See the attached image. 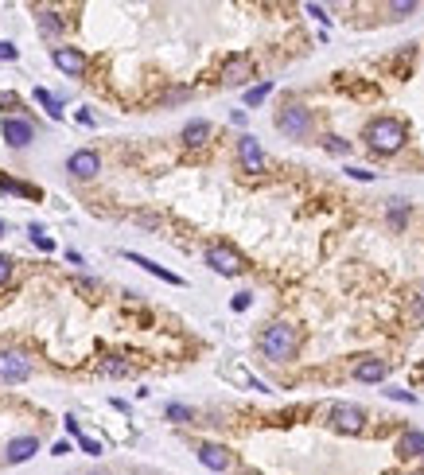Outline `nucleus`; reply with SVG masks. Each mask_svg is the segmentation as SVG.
Returning a JSON list of instances; mask_svg holds the SVG:
<instances>
[{
    "label": "nucleus",
    "instance_id": "bb28decb",
    "mask_svg": "<svg viewBox=\"0 0 424 475\" xmlns=\"http://www.w3.org/2000/svg\"><path fill=\"white\" fill-rule=\"evenodd\" d=\"M78 448L90 456H101V440H90V436H78Z\"/></svg>",
    "mask_w": 424,
    "mask_h": 475
},
{
    "label": "nucleus",
    "instance_id": "dca6fc26",
    "mask_svg": "<svg viewBox=\"0 0 424 475\" xmlns=\"http://www.w3.org/2000/svg\"><path fill=\"white\" fill-rule=\"evenodd\" d=\"M249 59H241V55H237V59H230L226 62V70H222V78H226V86H241V82L249 78Z\"/></svg>",
    "mask_w": 424,
    "mask_h": 475
},
{
    "label": "nucleus",
    "instance_id": "473e14b6",
    "mask_svg": "<svg viewBox=\"0 0 424 475\" xmlns=\"http://www.w3.org/2000/svg\"><path fill=\"white\" fill-rule=\"evenodd\" d=\"M307 16H316V20L327 24V8H319V4H307Z\"/></svg>",
    "mask_w": 424,
    "mask_h": 475
},
{
    "label": "nucleus",
    "instance_id": "9d476101",
    "mask_svg": "<svg viewBox=\"0 0 424 475\" xmlns=\"http://www.w3.org/2000/svg\"><path fill=\"white\" fill-rule=\"evenodd\" d=\"M198 464L210 467V472H226V467L234 464V456L222 444H198Z\"/></svg>",
    "mask_w": 424,
    "mask_h": 475
},
{
    "label": "nucleus",
    "instance_id": "423d86ee",
    "mask_svg": "<svg viewBox=\"0 0 424 475\" xmlns=\"http://www.w3.org/2000/svg\"><path fill=\"white\" fill-rule=\"evenodd\" d=\"M362 421H366V413L358 406H346V401L331 406V425H335L339 433H362Z\"/></svg>",
    "mask_w": 424,
    "mask_h": 475
},
{
    "label": "nucleus",
    "instance_id": "a878e982",
    "mask_svg": "<svg viewBox=\"0 0 424 475\" xmlns=\"http://www.w3.org/2000/svg\"><path fill=\"white\" fill-rule=\"evenodd\" d=\"M31 242H35V246H40V249H55V242H51V238L43 234L40 226H31Z\"/></svg>",
    "mask_w": 424,
    "mask_h": 475
},
{
    "label": "nucleus",
    "instance_id": "f03ea898",
    "mask_svg": "<svg viewBox=\"0 0 424 475\" xmlns=\"http://www.w3.org/2000/svg\"><path fill=\"white\" fill-rule=\"evenodd\" d=\"M296 327L288 324H273L261 331V355L269 358V362H288V358L296 355Z\"/></svg>",
    "mask_w": 424,
    "mask_h": 475
},
{
    "label": "nucleus",
    "instance_id": "aec40b11",
    "mask_svg": "<svg viewBox=\"0 0 424 475\" xmlns=\"http://www.w3.org/2000/svg\"><path fill=\"white\" fill-rule=\"evenodd\" d=\"M273 94V82H261V86H249L246 90V106H261V101Z\"/></svg>",
    "mask_w": 424,
    "mask_h": 475
},
{
    "label": "nucleus",
    "instance_id": "b1692460",
    "mask_svg": "<svg viewBox=\"0 0 424 475\" xmlns=\"http://www.w3.org/2000/svg\"><path fill=\"white\" fill-rule=\"evenodd\" d=\"M35 98H40V101H43V106H47V113H51V117H59V113H62V109H59V101L51 98L47 90H35Z\"/></svg>",
    "mask_w": 424,
    "mask_h": 475
},
{
    "label": "nucleus",
    "instance_id": "6e6552de",
    "mask_svg": "<svg viewBox=\"0 0 424 475\" xmlns=\"http://www.w3.org/2000/svg\"><path fill=\"white\" fill-rule=\"evenodd\" d=\"M55 67L62 70V74H70V78H82L86 74V55L82 51H74V47H55Z\"/></svg>",
    "mask_w": 424,
    "mask_h": 475
},
{
    "label": "nucleus",
    "instance_id": "f8f14e48",
    "mask_svg": "<svg viewBox=\"0 0 424 475\" xmlns=\"http://www.w3.org/2000/svg\"><path fill=\"white\" fill-rule=\"evenodd\" d=\"M35 452H40V440H35V436H16V440H8V448H4V460H8V464H24V460H31Z\"/></svg>",
    "mask_w": 424,
    "mask_h": 475
},
{
    "label": "nucleus",
    "instance_id": "e433bc0d",
    "mask_svg": "<svg viewBox=\"0 0 424 475\" xmlns=\"http://www.w3.org/2000/svg\"><path fill=\"white\" fill-rule=\"evenodd\" d=\"M4 230H8V226H4V222H0V238H4Z\"/></svg>",
    "mask_w": 424,
    "mask_h": 475
},
{
    "label": "nucleus",
    "instance_id": "4468645a",
    "mask_svg": "<svg viewBox=\"0 0 424 475\" xmlns=\"http://www.w3.org/2000/svg\"><path fill=\"white\" fill-rule=\"evenodd\" d=\"M397 456H405V460H413V456H424V433L409 428V433L397 440Z\"/></svg>",
    "mask_w": 424,
    "mask_h": 475
},
{
    "label": "nucleus",
    "instance_id": "7ed1b4c3",
    "mask_svg": "<svg viewBox=\"0 0 424 475\" xmlns=\"http://www.w3.org/2000/svg\"><path fill=\"white\" fill-rule=\"evenodd\" d=\"M276 129L292 140H304L312 133V109H304L300 101H288L280 113H276Z\"/></svg>",
    "mask_w": 424,
    "mask_h": 475
},
{
    "label": "nucleus",
    "instance_id": "72a5a7b5",
    "mask_svg": "<svg viewBox=\"0 0 424 475\" xmlns=\"http://www.w3.org/2000/svg\"><path fill=\"white\" fill-rule=\"evenodd\" d=\"M67 433L74 436V440H78V436H82V428H78V421H74V417H67Z\"/></svg>",
    "mask_w": 424,
    "mask_h": 475
},
{
    "label": "nucleus",
    "instance_id": "a211bd4d",
    "mask_svg": "<svg viewBox=\"0 0 424 475\" xmlns=\"http://www.w3.org/2000/svg\"><path fill=\"white\" fill-rule=\"evenodd\" d=\"M35 20H40V28L47 31V35H59V31L67 28V20H59V12H51V8H40V12H35Z\"/></svg>",
    "mask_w": 424,
    "mask_h": 475
},
{
    "label": "nucleus",
    "instance_id": "1a4fd4ad",
    "mask_svg": "<svg viewBox=\"0 0 424 475\" xmlns=\"http://www.w3.org/2000/svg\"><path fill=\"white\" fill-rule=\"evenodd\" d=\"M0 133H4V140H8L12 149H24V144H31V137H35V129H31L24 117H4Z\"/></svg>",
    "mask_w": 424,
    "mask_h": 475
},
{
    "label": "nucleus",
    "instance_id": "412c9836",
    "mask_svg": "<svg viewBox=\"0 0 424 475\" xmlns=\"http://www.w3.org/2000/svg\"><path fill=\"white\" fill-rule=\"evenodd\" d=\"M191 417H195V413H191L187 406H179V401H171V406H168V421H176V425H187Z\"/></svg>",
    "mask_w": 424,
    "mask_h": 475
},
{
    "label": "nucleus",
    "instance_id": "5701e85b",
    "mask_svg": "<svg viewBox=\"0 0 424 475\" xmlns=\"http://www.w3.org/2000/svg\"><path fill=\"white\" fill-rule=\"evenodd\" d=\"M323 149H327V152H339V156H343V152H350V140H343V137H327V140H323Z\"/></svg>",
    "mask_w": 424,
    "mask_h": 475
},
{
    "label": "nucleus",
    "instance_id": "6ab92c4d",
    "mask_svg": "<svg viewBox=\"0 0 424 475\" xmlns=\"http://www.w3.org/2000/svg\"><path fill=\"white\" fill-rule=\"evenodd\" d=\"M98 370H101L105 378H125L133 367H128L125 358H101V362H98Z\"/></svg>",
    "mask_w": 424,
    "mask_h": 475
},
{
    "label": "nucleus",
    "instance_id": "ddd939ff",
    "mask_svg": "<svg viewBox=\"0 0 424 475\" xmlns=\"http://www.w3.org/2000/svg\"><path fill=\"white\" fill-rule=\"evenodd\" d=\"M385 374H389V362H385V358H362V362L355 367L358 382H382Z\"/></svg>",
    "mask_w": 424,
    "mask_h": 475
},
{
    "label": "nucleus",
    "instance_id": "f3484780",
    "mask_svg": "<svg viewBox=\"0 0 424 475\" xmlns=\"http://www.w3.org/2000/svg\"><path fill=\"white\" fill-rule=\"evenodd\" d=\"M207 137H210V121H187L183 125V144H191V149L207 144Z\"/></svg>",
    "mask_w": 424,
    "mask_h": 475
},
{
    "label": "nucleus",
    "instance_id": "f704fd0d",
    "mask_svg": "<svg viewBox=\"0 0 424 475\" xmlns=\"http://www.w3.org/2000/svg\"><path fill=\"white\" fill-rule=\"evenodd\" d=\"M51 452H55V456H67V452H74V448H70V440H59V444L51 448Z\"/></svg>",
    "mask_w": 424,
    "mask_h": 475
},
{
    "label": "nucleus",
    "instance_id": "2eb2a0df",
    "mask_svg": "<svg viewBox=\"0 0 424 475\" xmlns=\"http://www.w3.org/2000/svg\"><path fill=\"white\" fill-rule=\"evenodd\" d=\"M133 265H140V269H149L152 277H160V281H168V285H183V277H176V273H168L164 265H156V261H149V258H140V253H125Z\"/></svg>",
    "mask_w": 424,
    "mask_h": 475
},
{
    "label": "nucleus",
    "instance_id": "39448f33",
    "mask_svg": "<svg viewBox=\"0 0 424 475\" xmlns=\"http://www.w3.org/2000/svg\"><path fill=\"white\" fill-rule=\"evenodd\" d=\"M31 374V358L24 351H0V382H24Z\"/></svg>",
    "mask_w": 424,
    "mask_h": 475
},
{
    "label": "nucleus",
    "instance_id": "393cba45",
    "mask_svg": "<svg viewBox=\"0 0 424 475\" xmlns=\"http://www.w3.org/2000/svg\"><path fill=\"white\" fill-rule=\"evenodd\" d=\"M0 188H4V191H16V195H35V188H28V183H16V179H0Z\"/></svg>",
    "mask_w": 424,
    "mask_h": 475
},
{
    "label": "nucleus",
    "instance_id": "2f4dec72",
    "mask_svg": "<svg viewBox=\"0 0 424 475\" xmlns=\"http://www.w3.org/2000/svg\"><path fill=\"white\" fill-rule=\"evenodd\" d=\"M385 394H389V397H397V401H416V397L409 394V390H385Z\"/></svg>",
    "mask_w": 424,
    "mask_h": 475
},
{
    "label": "nucleus",
    "instance_id": "f257e3e1",
    "mask_svg": "<svg viewBox=\"0 0 424 475\" xmlns=\"http://www.w3.org/2000/svg\"><path fill=\"white\" fill-rule=\"evenodd\" d=\"M405 140H409V133H405V125L397 117H378V121L366 125V144H370V152H378V156L401 152Z\"/></svg>",
    "mask_w": 424,
    "mask_h": 475
},
{
    "label": "nucleus",
    "instance_id": "7c9ffc66",
    "mask_svg": "<svg viewBox=\"0 0 424 475\" xmlns=\"http://www.w3.org/2000/svg\"><path fill=\"white\" fill-rule=\"evenodd\" d=\"M246 308H249V292H237V297H234V312H246Z\"/></svg>",
    "mask_w": 424,
    "mask_h": 475
},
{
    "label": "nucleus",
    "instance_id": "20e7f679",
    "mask_svg": "<svg viewBox=\"0 0 424 475\" xmlns=\"http://www.w3.org/2000/svg\"><path fill=\"white\" fill-rule=\"evenodd\" d=\"M207 265L214 269V273H222V277H237V273L246 269V261L237 258L230 246H210L207 249Z\"/></svg>",
    "mask_w": 424,
    "mask_h": 475
},
{
    "label": "nucleus",
    "instance_id": "c756f323",
    "mask_svg": "<svg viewBox=\"0 0 424 475\" xmlns=\"http://www.w3.org/2000/svg\"><path fill=\"white\" fill-rule=\"evenodd\" d=\"M8 277H12V258H4V253H0V285H4Z\"/></svg>",
    "mask_w": 424,
    "mask_h": 475
},
{
    "label": "nucleus",
    "instance_id": "c85d7f7f",
    "mask_svg": "<svg viewBox=\"0 0 424 475\" xmlns=\"http://www.w3.org/2000/svg\"><path fill=\"white\" fill-rule=\"evenodd\" d=\"M346 176H350V179H362V183H370V179H374V172H366V168H346Z\"/></svg>",
    "mask_w": 424,
    "mask_h": 475
},
{
    "label": "nucleus",
    "instance_id": "c9c22d12",
    "mask_svg": "<svg viewBox=\"0 0 424 475\" xmlns=\"http://www.w3.org/2000/svg\"><path fill=\"white\" fill-rule=\"evenodd\" d=\"M0 59H16V47H12V43H0Z\"/></svg>",
    "mask_w": 424,
    "mask_h": 475
},
{
    "label": "nucleus",
    "instance_id": "0eeeda50",
    "mask_svg": "<svg viewBox=\"0 0 424 475\" xmlns=\"http://www.w3.org/2000/svg\"><path fill=\"white\" fill-rule=\"evenodd\" d=\"M67 172L74 179H94L101 172V156H98V152H90V149H78L74 156L67 160Z\"/></svg>",
    "mask_w": 424,
    "mask_h": 475
},
{
    "label": "nucleus",
    "instance_id": "4be33fe9",
    "mask_svg": "<svg viewBox=\"0 0 424 475\" xmlns=\"http://www.w3.org/2000/svg\"><path fill=\"white\" fill-rule=\"evenodd\" d=\"M416 12V0H397V4H389V16L393 20H405V16H413Z\"/></svg>",
    "mask_w": 424,
    "mask_h": 475
},
{
    "label": "nucleus",
    "instance_id": "9b49d317",
    "mask_svg": "<svg viewBox=\"0 0 424 475\" xmlns=\"http://www.w3.org/2000/svg\"><path fill=\"white\" fill-rule=\"evenodd\" d=\"M237 160H241V168H246V172H261V168H265V152H261V144H257L253 137L237 140Z\"/></svg>",
    "mask_w": 424,
    "mask_h": 475
},
{
    "label": "nucleus",
    "instance_id": "cd10ccee",
    "mask_svg": "<svg viewBox=\"0 0 424 475\" xmlns=\"http://www.w3.org/2000/svg\"><path fill=\"white\" fill-rule=\"evenodd\" d=\"M389 222H393V226H401V222H405V203H401V199H393V210H389Z\"/></svg>",
    "mask_w": 424,
    "mask_h": 475
}]
</instances>
